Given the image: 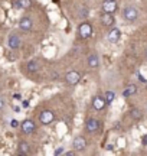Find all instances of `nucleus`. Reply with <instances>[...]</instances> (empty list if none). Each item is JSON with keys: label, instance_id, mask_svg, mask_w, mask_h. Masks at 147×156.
Wrapping results in <instances>:
<instances>
[{"label": "nucleus", "instance_id": "24", "mask_svg": "<svg viewBox=\"0 0 147 156\" xmlns=\"http://www.w3.org/2000/svg\"><path fill=\"white\" fill-rule=\"evenodd\" d=\"M138 80H140V81H142V83H147V80L144 77H143L142 74H140V75H138Z\"/></svg>", "mask_w": 147, "mask_h": 156}, {"label": "nucleus", "instance_id": "9", "mask_svg": "<svg viewBox=\"0 0 147 156\" xmlns=\"http://www.w3.org/2000/svg\"><path fill=\"white\" fill-rule=\"evenodd\" d=\"M91 104H92V108H94V110H97V112H101V110H104V108H105V106H107V101H105V98H104L102 95H95V97L92 98V101H91Z\"/></svg>", "mask_w": 147, "mask_h": 156}, {"label": "nucleus", "instance_id": "2", "mask_svg": "<svg viewBox=\"0 0 147 156\" xmlns=\"http://www.w3.org/2000/svg\"><path fill=\"white\" fill-rule=\"evenodd\" d=\"M123 17L127 22H136L137 17H138V10L134 6H125L124 10H123Z\"/></svg>", "mask_w": 147, "mask_h": 156}, {"label": "nucleus", "instance_id": "15", "mask_svg": "<svg viewBox=\"0 0 147 156\" xmlns=\"http://www.w3.org/2000/svg\"><path fill=\"white\" fill-rule=\"evenodd\" d=\"M30 153V145H29L28 142H19V145H17V155H28Z\"/></svg>", "mask_w": 147, "mask_h": 156}, {"label": "nucleus", "instance_id": "27", "mask_svg": "<svg viewBox=\"0 0 147 156\" xmlns=\"http://www.w3.org/2000/svg\"><path fill=\"white\" fill-rule=\"evenodd\" d=\"M146 56H147V48H146Z\"/></svg>", "mask_w": 147, "mask_h": 156}, {"label": "nucleus", "instance_id": "20", "mask_svg": "<svg viewBox=\"0 0 147 156\" xmlns=\"http://www.w3.org/2000/svg\"><path fill=\"white\" fill-rule=\"evenodd\" d=\"M28 69L30 71V73H36V71L39 69V64H38L36 61H30L28 64Z\"/></svg>", "mask_w": 147, "mask_h": 156}, {"label": "nucleus", "instance_id": "17", "mask_svg": "<svg viewBox=\"0 0 147 156\" xmlns=\"http://www.w3.org/2000/svg\"><path fill=\"white\" fill-rule=\"evenodd\" d=\"M17 6H19V9L28 10L32 7V0H17Z\"/></svg>", "mask_w": 147, "mask_h": 156}, {"label": "nucleus", "instance_id": "7", "mask_svg": "<svg viewBox=\"0 0 147 156\" xmlns=\"http://www.w3.org/2000/svg\"><path fill=\"white\" fill-rule=\"evenodd\" d=\"M79 81H81V74L78 71H69L65 75V83L68 84V85H72L74 87V85L79 84Z\"/></svg>", "mask_w": 147, "mask_h": 156}, {"label": "nucleus", "instance_id": "10", "mask_svg": "<svg viewBox=\"0 0 147 156\" xmlns=\"http://www.w3.org/2000/svg\"><path fill=\"white\" fill-rule=\"evenodd\" d=\"M98 129H100V122L94 117H91L85 122V132L87 133H95Z\"/></svg>", "mask_w": 147, "mask_h": 156}, {"label": "nucleus", "instance_id": "13", "mask_svg": "<svg viewBox=\"0 0 147 156\" xmlns=\"http://www.w3.org/2000/svg\"><path fill=\"white\" fill-rule=\"evenodd\" d=\"M33 26V23H32V19L29 16H23L20 20H19V28L22 29L23 32H29L30 29Z\"/></svg>", "mask_w": 147, "mask_h": 156}, {"label": "nucleus", "instance_id": "18", "mask_svg": "<svg viewBox=\"0 0 147 156\" xmlns=\"http://www.w3.org/2000/svg\"><path fill=\"white\" fill-rule=\"evenodd\" d=\"M130 117L133 120H140L143 117V113L138 110V108H131L130 110Z\"/></svg>", "mask_w": 147, "mask_h": 156}, {"label": "nucleus", "instance_id": "11", "mask_svg": "<svg viewBox=\"0 0 147 156\" xmlns=\"http://www.w3.org/2000/svg\"><path fill=\"white\" fill-rule=\"evenodd\" d=\"M20 44H22V41H20V38H19L16 34L9 35V38H7V46H9L10 49H17V48H20Z\"/></svg>", "mask_w": 147, "mask_h": 156}, {"label": "nucleus", "instance_id": "8", "mask_svg": "<svg viewBox=\"0 0 147 156\" xmlns=\"http://www.w3.org/2000/svg\"><path fill=\"white\" fill-rule=\"evenodd\" d=\"M100 22H101L102 26L111 28V26H114V23H115V17H114L113 13H104L102 12L101 16H100Z\"/></svg>", "mask_w": 147, "mask_h": 156}, {"label": "nucleus", "instance_id": "12", "mask_svg": "<svg viewBox=\"0 0 147 156\" xmlns=\"http://www.w3.org/2000/svg\"><path fill=\"white\" fill-rule=\"evenodd\" d=\"M107 38H108V41H110L111 44H117L120 39H121V30H120L118 28L110 29V32H108Z\"/></svg>", "mask_w": 147, "mask_h": 156}, {"label": "nucleus", "instance_id": "5", "mask_svg": "<svg viewBox=\"0 0 147 156\" xmlns=\"http://www.w3.org/2000/svg\"><path fill=\"white\" fill-rule=\"evenodd\" d=\"M87 145H88V143H87V139H85L84 136H77V137L72 140V149L77 152V153H78V152H84Z\"/></svg>", "mask_w": 147, "mask_h": 156}, {"label": "nucleus", "instance_id": "14", "mask_svg": "<svg viewBox=\"0 0 147 156\" xmlns=\"http://www.w3.org/2000/svg\"><path fill=\"white\" fill-rule=\"evenodd\" d=\"M87 64H88V67L92 68V69L98 68L100 67V59H98V55H97V54H90L88 58H87Z\"/></svg>", "mask_w": 147, "mask_h": 156}, {"label": "nucleus", "instance_id": "1", "mask_svg": "<svg viewBox=\"0 0 147 156\" xmlns=\"http://www.w3.org/2000/svg\"><path fill=\"white\" fill-rule=\"evenodd\" d=\"M92 35V25L90 22H82L78 26V38L79 39H88Z\"/></svg>", "mask_w": 147, "mask_h": 156}, {"label": "nucleus", "instance_id": "3", "mask_svg": "<svg viewBox=\"0 0 147 156\" xmlns=\"http://www.w3.org/2000/svg\"><path fill=\"white\" fill-rule=\"evenodd\" d=\"M20 130H22V133L25 134H32L36 132V123L32 120V119H26V120H23L20 123Z\"/></svg>", "mask_w": 147, "mask_h": 156}, {"label": "nucleus", "instance_id": "25", "mask_svg": "<svg viewBox=\"0 0 147 156\" xmlns=\"http://www.w3.org/2000/svg\"><path fill=\"white\" fill-rule=\"evenodd\" d=\"M17 126H19V123L16 120H12V127H17Z\"/></svg>", "mask_w": 147, "mask_h": 156}, {"label": "nucleus", "instance_id": "21", "mask_svg": "<svg viewBox=\"0 0 147 156\" xmlns=\"http://www.w3.org/2000/svg\"><path fill=\"white\" fill-rule=\"evenodd\" d=\"M5 104H6V101H5V98L3 97H0V112L5 108Z\"/></svg>", "mask_w": 147, "mask_h": 156}, {"label": "nucleus", "instance_id": "23", "mask_svg": "<svg viewBox=\"0 0 147 156\" xmlns=\"http://www.w3.org/2000/svg\"><path fill=\"white\" fill-rule=\"evenodd\" d=\"M75 153H77L75 151H68L67 153H65V155H67V156H72V155H75Z\"/></svg>", "mask_w": 147, "mask_h": 156}, {"label": "nucleus", "instance_id": "19", "mask_svg": "<svg viewBox=\"0 0 147 156\" xmlns=\"http://www.w3.org/2000/svg\"><path fill=\"white\" fill-rule=\"evenodd\" d=\"M104 98H105V101H107V104H111V103L114 101V98H115V94H114V91H111V90L105 91V94H104Z\"/></svg>", "mask_w": 147, "mask_h": 156}, {"label": "nucleus", "instance_id": "4", "mask_svg": "<svg viewBox=\"0 0 147 156\" xmlns=\"http://www.w3.org/2000/svg\"><path fill=\"white\" fill-rule=\"evenodd\" d=\"M118 9V3H117V0H104L101 3V10L104 13H115Z\"/></svg>", "mask_w": 147, "mask_h": 156}, {"label": "nucleus", "instance_id": "16", "mask_svg": "<svg viewBox=\"0 0 147 156\" xmlns=\"http://www.w3.org/2000/svg\"><path fill=\"white\" fill-rule=\"evenodd\" d=\"M137 85L136 84H128V85H125V88L123 90V95L124 97H131V95L137 94Z\"/></svg>", "mask_w": 147, "mask_h": 156}, {"label": "nucleus", "instance_id": "6", "mask_svg": "<svg viewBox=\"0 0 147 156\" xmlns=\"http://www.w3.org/2000/svg\"><path fill=\"white\" fill-rule=\"evenodd\" d=\"M53 120H55V114H53V112H52V110H43V112H40V114H39L40 124L48 126V124H51Z\"/></svg>", "mask_w": 147, "mask_h": 156}, {"label": "nucleus", "instance_id": "26", "mask_svg": "<svg viewBox=\"0 0 147 156\" xmlns=\"http://www.w3.org/2000/svg\"><path fill=\"white\" fill-rule=\"evenodd\" d=\"M62 152H63V149H62V147H59V149H58V151L55 152V155H61Z\"/></svg>", "mask_w": 147, "mask_h": 156}, {"label": "nucleus", "instance_id": "22", "mask_svg": "<svg viewBox=\"0 0 147 156\" xmlns=\"http://www.w3.org/2000/svg\"><path fill=\"white\" fill-rule=\"evenodd\" d=\"M142 143H143V146H147V134H144V136H143Z\"/></svg>", "mask_w": 147, "mask_h": 156}]
</instances>
